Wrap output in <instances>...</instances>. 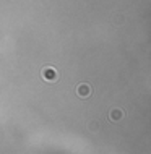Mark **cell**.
Listing matches in <instances>:
<instances>
[{
  "label": "cell",
  "mask_w": 151,
  "mask_h": 154,
  "mask_svg": "<svg viewBox=\"0 0 151 154\" xmlns=\"http://www.w3.org/2000/svg\"><path fill=\"white\" fill-rule=\"evenodd\" d=\"M77 94H78V97H81V99L90 97V96H91V86L88 85V83H81V85H78L77 86Z\"/></svg>",
  "instance_id": "7a4b0ae2"
},
{
  "label": "cell",
  "mask_w": 151,
  "mask_h": 154,
  "mask_svg": "<svg viewBox=\"0 0 151 154\" xmlns=\"http://www.w3.org/2000/svg\"><path fill=\"white\" fill-rule=\"evenodd\" d=\"M122 117H124L122 109H112L109 112V120H111V122H119V120H122Z\"/></svg>",
  "instance_id": "3957f363"
},
{
  "label": "cell",
  "mask_w": 151,
  "mask_h": 154,
  "mask_svg": "<svg viewBox=\"0 0 151 154\" xmlns=\"http://www.w3.org/2000/svg\"><path fill=\"white\" fill-rule=\"evenodd\" d=\"M41 75H42V80L44 81H47V83H55L58 80V73H57V70L54 68V66H44L42 68V72H41Z\"/></svg>",
  "instance_id": "6da1fadb"
}]
</instances>
